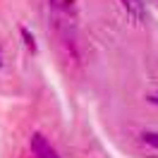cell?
Instances as JSON below:
<instances>
[{
	"instance_id": "obj_7",
	"label": "cell",
	"mask_w": 158,
	"mask_h": 158,
	"mask_svg": "<svg viewBox=\"0 0 158 158\" xmlns=\"http://www.w3.org/2000/svg\"><path fill=\"white\" fill-rule=\"evenodd\" d=\"M0 65H2V50H0Z\"/></svg>"
},
{
	"instance_id": "obj_4",
	"label": "cell",
	"mask_w": 158,
	"mask_h": 158,
	"mask_svg": "<svg viewBox=\"0 0 158 158\" xmlns=\"http://www.w3.org/2000/svg\"><path fill=\"white\" fill-rule=\"evenodd\" d=\"M50 5L60 12H72L74 10V0H50Z\"/></svg>"
},
{
	"instance_id": "obj_5",
	"label": "cell",
	"mask_w": 158,
	"mask_h": 158,
	"mask_svg": "<svg viewBox=\"0 0 158 158\" xmlns=\"http://www.w3.org/2000/svg\"><path fill=\"white\" fill-rule=\"evenodd\" d=\"M141 139H144V144L158 148V132H144V134H141Z\"/></svg>"
},
{
	"instance_id": "obj_2",
	"label": "cell",
	"mask_w": 158,
	"mask_h": 158,
	"mask_svg": "<svg viewBox=\"0 0 158 158\" xmlns=\"http://www.w3.org/2000/svg\"><path fill=\"white\" fill-rule=\"evenodd\" d=\"M120 2H122V10L127 12V17L132 22L144 19V2L141 0H120Z\"/></svg>"
},
{
	"instance_id": "obj_1",
	"label": "cell",
	"mask_w": 158,
	"mask_h": 158,
	"mask_svg": "<svg viewBox=\"0 0 158 158\" xmlns=\"http://www.w3.org/2000/svg\"><path fill=\"white\" fill-rule=\"evenodd\" d=\"M29 148H31V153H34V158H60L58 156V151L48 144V139L43 137V134H31L29 139Z\"/></svg>"
},
{
	"instance_id": "obj_3",
	"label": "cell",
	"mask_w": 158,
	"mask_h": 158,
	"mask_svg": "<svg viewBox=\"0 0 158 158\" xmlns=\"http://www.w3.org/2000/svg\"><path fill=\"white\" fill-rule=\"evenodd\" d=\"M19 34H22V41H24L27 50H29V53H36V50H39V46H36V39H34V34H31L27 27H22Z\"/></svg>"
},
{
	"instance_id": "obj_6",
	"label": "cell",
	"mask_w": 158,
	"mask_h": 158,
	"mask_svg": "<svg viewBox=\"0 0 158 158\" xmlns=\"http://www.w3.org/2000/svg\"><path fill=\"white\" fill-rule=\"evenodd\" d=\"M146 101H148V103H156V106H158V91L148 94V96H146Z\"/></svg>"
}]
</instances>
